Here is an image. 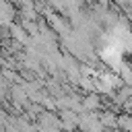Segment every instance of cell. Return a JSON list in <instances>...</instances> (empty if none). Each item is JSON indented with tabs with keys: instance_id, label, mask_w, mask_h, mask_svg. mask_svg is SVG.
<instances>
[{
	"instance_id": "cell-1",
	"label": "cell",
	"mask_w": 132,
	"mask_h": 132,
	"mask_svg": "<svg viewBox=\"0 0 132 132\" xmlns=\"http://www.w3.org/2000/svg\"><path fill=\"white\" fill-rule=\"evenodd\" d=\"M85 105H87V107H97V105H99V101H97V97L89 95V97H87V101H85Z\"/></svg>"
}]
</instances>
